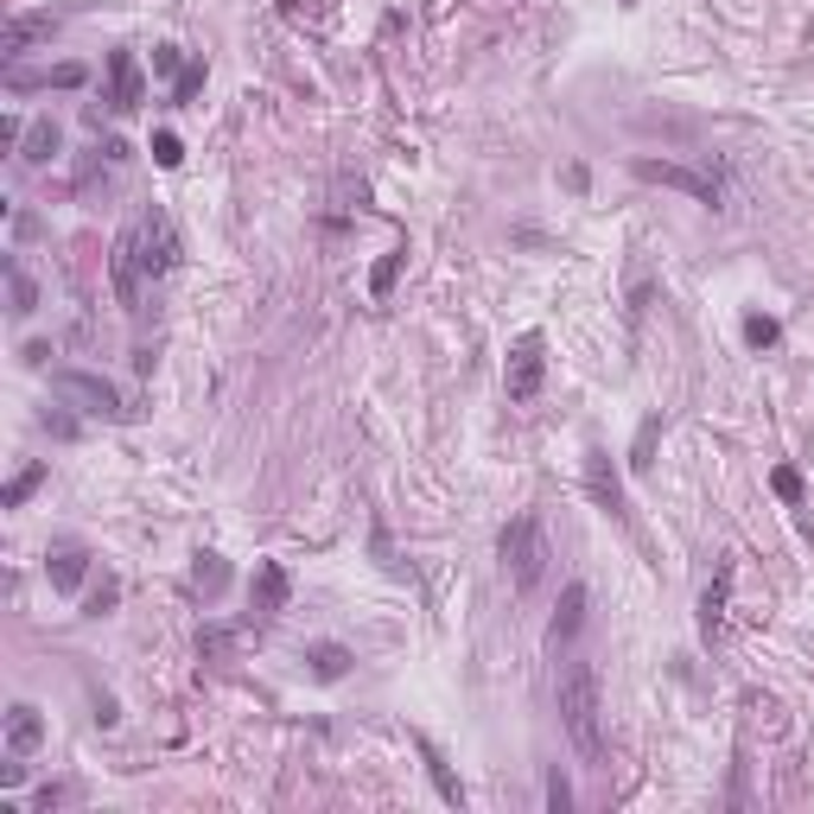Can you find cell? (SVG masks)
Listing matches in <instances>:
<instances>
[{
    "mask_svg": "<svg viewBox=\"0 0 814 814\" xmlns=\"http://www.w3.org/2000/svg\"><path fill=\"white\" fill-rule=\"evenodd\" d=\"M172 267H179V229L166 223V211H141V217H134L121 236H115L109 280H115V299H121L128 312H141L147 280L172 274Z\"/></svg>",
    "mask_w": 814,
    "mask_h": 814,
    "instance_id": "6da1fadb",
    "label": "cell"
},
{
    "mask_svg": "<svg viewBox=\"0 0 814 814\" xmlns=\"http://www.w3.org/2000/svg\"><path fill=\"white\" fill-rule=\"evenodd\" d=\"M560 726L579 751V764L604 770V701H598V668L586 656L560 668Z\"/></svg>",
    "mask_w": 814,
    "mask_h": 814,
    "instance_id": "7a4b0ae2",
    "label": "cell"
},
{
    "mask_svg": "<svg viewBox=\"0 0 814 814\" xmlns=\"http://www.w3.org/2000/svg\"><path fill=\"white\" fill-rule=\"evenodd\" d=\"M496 554H503V573H510V586L516 592H535L541 579H548V528L541 516H516L503 528V541H496Z\"/></svg>",
    "mask_w": 814,
    "mask_h": 814,
    "instance_id": "3957f363",
    "label": "cell"
},
{
    "mask_svg": "<svg viewBox=\"0 0 814 814\" xmlns=\"http://www.w3.org/2000/svg\"><path fill=\"white\" fill-rule=\"evenodd\" d=\"M51 388H58L64 402H83V414H103V420H128V414H134V407H121L115 382H103V375H89V370H58Z\"/></svg>",
    "mask_w": 814,
    "mask_h": 814,
    "instance_id": "277c9868",
    "label": "cell"
},
{
    "mask_svg": "<svg viewBox=\"0 0 814 814\" xmlns=\"http://www.w3.org/2000/svg\"><path fill=\"white\" fill-rule=\"evenodd\" d=\"M630 172L643 179V185H668V191H687L694 204H719V179H706V172H694V166H674V159H630Z\"/></svg>",
    "mask_w": 814,
    "mask_h": 814,
    "instance_id": "5b68a950",
    "label": "cell"
},
{
    "mask_svg": "<svg viewBox=\"0 0 814 814\" xmlns=\"http://www.w3.org/2000/svg\"><path fill=\"white\" fill-rule=\"evenodd\" d=\"M541 375H548V344H541V332H522L516 350H510V370H503L510 402H535V395H541Z\"/></svg>",
    "mask_w": 814,
    "mask_h": 814,
    "instance_id": "8992f818",
    "label": "cell"
},
{
    "mask_svg": "<svg viewBox=\"0 0 814 814\" xmlns=\"http://www.w3.org/2000/svg\"><path fill=\"white\" fill-rule=\"evenodd\" d=\"M147 103V83H141V58L134 51H109V109L134 115Z\"/></svg>",
    "mask_w": 814,
    "mask_h": 814,
    "instance_id": "52a82bcc",
    "label": "cell"
},
{
    "mask_svg": "<svg viewBox=\"0 0 814 814\" xmlns=\"http://www.w3.org/2000/svg\"><path fill=\"white\" fill-rule=\"evenodd\" d=\"M38 38H51V13H20V20H7V33H0V58L20 64Z\"/></svg>",
    "mask_w": 814,
    "mask_h": 814,
    "instance_id": "ba28073f",
    "label": "cell"
},
{
    "mask_svg": "<svg viewBox=\"0 0 814 814\" xmlns=\"http://www.w3.org/2000/svg\"><path fill=\"white\" fill-rule=\"evenodd\" d=\"M586 604H592V592H586L579 579L560 592V611H554V624H548V643H554V649H560V643H573V636L586 630Z\"/></svg>",
    "mask_w": 814,
    "mask_h": 814,
    "instance_id": "9c48e42d",
    "label": "cell"
},
{
    "mask_svg": "<svg viewBox=\"0 0 814 814\" xmlns=\"http://www.w3.org/2000/svg\"><path fill=\"white\" fill-rule=\"evenodd\" d=\"M586 483H592V503L604 516H624V483H618V471H611L604 452H586Z\"/></svg>",
    "mask_w": 814,
    "mask_h": 814,
    "instance_id": "30bf717a",
    "label": "cell"
},
{
    "mask_svg": "<svg viewBox=\"0 0 814 814\" xmlns=\"http://www.w3.org/2000/svg\"><path fill=\"white\" fill-rule=\"evenodd\" d=\"M732 560H719V573H713V586H706L701 598V630H706V643H719V630H726V598H732Z\"/></svg>",
    "mask_w": 814,
    "mask_h": 814,
    "instance_id": "8fae6325",
    "label": "cell"
},
{
    "mask_svg": "<svg viewBox=\"0 0 814 814\" xmlns=\"http://www.w3.org/2000/svg\"><path fill=\"white\" fill-rule=\"evenodd\" d=\"M38 739H45V719H38V706H7V757H33Z\"/></svg>",
    "mask_w": 814,
    "mask_h": 814,
    "instance_id": "7c38bea8",
    "label": "cell"
},
{
    "mask_svg": "<svg viewBox=\"0 0 814 814\" xmlns=\"http://www.w3.org/2000/svg\"><path fill=\"white\" fill-rule=\"evenodd\" d=\"M287 566L280 560H261L255 566V618H274V611H287Z\"/></svg>",
    "mask_w": 814,
    "mask_h": 814,
    "instance_id": "4fadbf2b",
    "label": "cell"
},
{
    "mask_svg": "<svg viewBox=\"0 0 814 814\" xmlns=\"http://www.w3.org/2000/svg\"><path fill=\"white\" fill-rule=\"evenodd\" d=\"M0 274H7V299H13V319H33V312H38V287H33V274L20 267V255L0 261Z\"/></svg>",
    "mask_w": 814,
    "mask_h": 814,
    "instance_id": "5bb4252c",
    "label": "cell"
},
{
    "mask_svg": "<svg viewBox=\"0 0 814 814\" xmlns=\"http://www.w3.org/2000/svg\"><path fill=\"white\" fill-rule=\"evenodd\" d=\"M45 573H51V586H58V592H76V586H83V573H89V554H83V548H58V554L45 560Z\"/></svg>",
    "mask_w": 814,
    "mask_h": 814,
    "instance_id": "9a60e30c",
    "label": "cell"
},
{
    "mask_svg": "<svg viewBox=\"0 0 814 814\" xmlns=\"http://www.w3.org/2000/svg\"><path fill=\"white\" fill-rule=\"evenodd\" d=\"M414 744H420V757H427V777H433V789H440V802L445 809H465V789H458V777H452V764H445L427 739H414Z\"/></svg>",
    "mask_w": 814,
    "mask_h": 814,
    "instance_id": "2e32d148",
    "label": "cell"
},
{
    "mask_svg": "<svg viewBox=\"0 0 814 814\" xmlns=\"http://www.w3.org/2000/svg\"><path fill=\"white\" fill-rule=\"evenodd\" d=\"M51 153H58V121H33L26 141H20V159H26V166H45Z\"/></svg>",
    "mask_w": 814,
    "mask_h": 814,
    "instance_id": "e0dca14e",
    "label": "cell"
},
{
    "mask_svg": "<svg viewBox=\"0 0 814 814\" xmlns=\"http://www.w3.org/2000/svg\"><path fill=\"white\" fill-rule=\"evenodd\" d=\"M312 674L319 681H344L350 674V649L344 643H312Z\"/></svg>",
    "mask_w": 814,
    "mask_h": 814,
    "instance_id": "ac0fdd59",
    "label": "cell"
},
{
    "mask_svg": "<svg viewBox=\"0 0 814 814\" xmlns=\"http://www.w3.org/2000/svg\"><path fill=\"white\" fill-rule=\"evenodd\" d=\"M402 267H407V249H388V255L375 261V274H370V299H388V294H395Z\"/></svg>",
    "mask_w": 814,
    "mask_h": 814,
    "instance_id": "d6986e66",
    "label": "cell"
},
{
    "mask_svg": "<svg viewBox=\"0 0 814 814\" xmlns=\"http://www.w3.org/2000/svg\"><path fill=\"white\" fill-rule=\"evenodd\" d=\"M191 579H197V592H204V598H217L223 586H229V566H223L217 554H197V566H191Z\"/></svg>",
    "mask_w": 814,
    "mask_h": 814,
    "instance_id": "ffe728a7",
    "label": "cell"
},
{
    "mask_svg": "<svg viewBox=\"0 0 814 814\" xmlns=\"http://www.w3.org/2000/svg\"><path fill=\"white\" fill-rule=\"evenodd\" d=\"M38 483H45V465H26L20 478H13V483H7V490H0V510H20V503L33 496Z\"/></svg>",
    "mask_w": 814,
    "mask_h": 814,
    "instance_id": "44dd1931",
    "label": "cell"
},
{
    "mask_svg": "<svg viewBox=\"0 0 814 814\" xmlns=\"http://www.w3.org/2000/svg\"><path fill=\"white\" fill-rule=\"evenodd\" d=\"M777 337H782L777 319H764V312H751V319H744V344H751V350H770Z\"/></svg>",
    "mask_w": 814,
    "mask_h": 814,
    "instance_id": "7402d4cb",
    "label": "cell"
},
{
    "mask_svg": "<svg viewBox=\"0 0 814 814\" xmlns=\"http://www.w3.org/2000/svg\"><path fill=\"white\" fill-rule=\"evenodd\" d=\"M197 89H204V64L191 58L185 71H179V83H172V109H191V96H197Z\"/></svg>",
    "mask_w": 814,
    "mask_h": 814,
    "instance_id": "603a6c76",
    "label": "cell"
},
{
    "mask_svg": "<svg viewBox=\"0 0 814 814\" xmlns=\"http://www.w3.org/2000/svg\"><path fill=\"white\" fill-rule=\"evenodd\" d=\"M153 159H159L166 172H179V166H185V147H179V134H153Z\"/></svg>",
    "mask_w": 814,
    "mask_h": 814,
    "instance_id": "cb8c5ba5",
    "label": "cell"
},
{
    "mask_svg": "<svg viewBox=\"0 0 814 814\" xmlns=\"http://www.w3.org/2000/svg\"><path fill=\"white\" fill-rule=\"evenodd\" d=\"M236 630H197V656H229Z\"/></svg>",
    "mask_w": 814,
    "mask_h": 814,
    "instance_id": "d4e9b609",
    "label": "cell"
},
{
    "mask_svg": "<svg viewBox=\"0 0 814 814\" xmlns=\"http://www.w3.org/2000/svg\"><path fill=\"white\" fill-rule=\"evenodd\" d=\"M280 13H287V20H312V26H325V7H319V0H280Z\"/></svg>",
    "mask_w": 814,
    "mask_h": 814,
    "instance_id": "484cf974",
    "label": "cell"
},
{
    "mask_svg": "<svg viewBox=\"0 0 814 814\" xmlns=\"http://www.w3.org/2000/svg\"><path fill=\"white\" fill-rule=\"evenodd\" d=\"M38 83H58V89H76L83 83V64H58L51 76H38ZM38 83H20V89H38Z\"/></svg>",
    "mask_w": 814,
    "mask_h": 814,
    "instance_id": "4316f807",
    "label": "cell"
},
{
    "mask_svg": "<svg viewBox=\"0 0 814 814\" xmlns=\"http://www.w3.org/2000/svg\"><path fill=\"white\" fill-rule=\"evenodd\" d=\"M548 809H554V814L573 809V789H566V777H560V770H548Z\"/></svg>",
    "mask_w": 814,
    "mask_h": 814,
    "instance_id": "83f0119b",
    "label": "cell"
},
{
    "mask_svg": "<svg viewBox=\"0 0 814 814\" xmlns=\"http://www.w3.org/2000/svg\"><path fill=\"white\" fill-rule=\"evenodd\" d=\"M770 483H777V496H782V503H802V478H795L789 465H782V471H777Z\"/></svg>",
    "mask_w": 814,
    "mask_h": 814,
    "instance_id": "f1b7e54d",
    "label": "cell"
},
{
    "mask_svg": "<svg viewBox=\"0 0 814 814\" xmlns=\"http://www.w3.org/2000/svg\"><path fill=\"white\" fill-rule=\"evenodd\" d=\"M58 802H64V789H58V782H45V789L33 795V814H51Z\"/></svg>",
    "mask_w": 814,
    "mask_h": 814,
    "instance_id": "f546056e",
    "label": "cell"
},
{
    "mask_svg": "<svg viewBox=\"0 0 814 814\" xmlns=\"http://www.w3.org/2000/svg\"><path fill=\"white\" fill-rule=\"evenodd\" d=\"M153 71H185V58H179V45H159V51H153Z\"/></svg>",
    "mask_w": 814,
    "mask_h": 814,
    "instance_id": "4dcf8cb0",
    "label": "cell"
},
{
    "mask_svg": "<svg viewBox=\"0 0 814 814\" xmlns=\"http://www.w3.org/2000/svg\"><path fill=\"white\" fill-rule=\"evenodd\" d=\"M115 598H121V586H115V579H103V592L89 598V618H103V611H109Z\"/></svg>",
    "mask_w": 814,
    "mask_h": 814,
    "instance_id": "1f68e13d",
    "label": "cell"
},
{
    "mask_svg": "<svg viewBox=\"0 0 814 814\" xmlns=\"http://www.w3.org/2000/svg\"><path fill=\"white\" fill-rule=\"evenodd\" d=\"M45 427H51L58 440H71V433H76V420H71V414H45Z\"/></svg>",
    "mask_w": 814,
    "mask_h": 814,
    "instance_id": "d6a6232c",
    "label": "cell"
},
{
    "mask_svg": "<svg viewBox=\"0 0 814 814\" xmlns=\"http://www.w3.org/2000/svg\"><path fill=\"white\" fill-rule=\"evenodd\" d=\"M624 7H636V0H624Z\"/></svg>",
    "mask_w": 814,
    "mask_h": 814,
    "instance_id": "836d02e7",
    "label": "cell"
}]
</instances>
